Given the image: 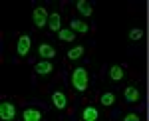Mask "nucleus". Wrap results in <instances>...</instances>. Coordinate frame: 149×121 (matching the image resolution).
I'll return each mask as SVG.
<instances>
[{
	"instance_id": "obj_5",
	"label": "nucleus",
	"mask_w": 149,
	"mask_h": 121,
	"mask_svg": "<svg viewBox=\"0 0 149 121\" xmlns=\"http://www.w3.org/2000/svg\"><path fill=\"white\" fill-rule=\"evenodd\" d=\"M48 16H50V12L44 8V6H36L34 12H32V22H34V26L40 30V28H44V26H48Z\"/></svg>"
},
{
	"instance_id": "obj_9",
	"label": "nucleus",
	"mask_w": 149,
	"mask_h": 121,
	"mask_svg": "<svg viewBox=\"0 0 149 121\" xmlns=\"http://www.w3.org/2000/svg\"><path fill=\"white\" fill-rule=\"evenodd\" d=\"M123 99H125L127 103H137L139 99H141V91H139L137 86H127L123 89Z\"/></svg>"
},
{
	"instance_id": "obj_6",
	"label": "nucleus",
	"mask_w": 149,
	"mask_h": 121,
	"mask_svg": "<svg viewBox=\"0 0 149 121\" xmlns=\"http://www.w3.org/2000/svg\"><path fill=\"white\" fill-rule=\"evenodd\" d=\"M52 72H54V64H52L50 60H40V62H36L34 74L38 77H48Z\"/></svg>"
},
{
	"instance_id": "obj_14",
	"label": "nucleus",
	"mask_w": 149,
	"mask_h": 121,
	"mask_svg": "<svg viewBox=\"0 0 149 121\" xmlns=\"http://www.w3.org/2000/svg\"><path fill=\"white\" fill-rule=\"evenodd\" d=\"M76 10L80 12L81 16L88 18V16H92V14H93V6L90 4V2H86V0H78V2H76Z\"/></svg>"
},
{
	"instance_id": "obj_19",
	"label": "nucleus",
	"mask_w": 149,
	"mask_h": 121,
	"mask_svg": "<svg viewBox=\"0 0 149 121\" xmlns=\"http://www.w3.org/2000/svg\"><path fill=\"white\" fill-rule=\"evenodd\" d=\"M123 119H125V121H139V115H137V113H127Z\"/></svg>"
},
{
	"instance_id": "obj_2",
	"label": "nucleus",
	"mask_w": 149,
	"mask_h": 121,
	"mask_svg": "<svg viewBox=\"0 0 149 121\" xmlns=\"http://www.w3.org/2000/svg\"><path fill=\"white\" fill-rule=\"evenodd\" d=\"M50 101H52V107L58 111H64L68 107V95H66V91L64 89H54L52 91V95H50Z\"/></svg>"
},
{
	"instance_id": "obj_3",
	"label": "nucleus",
	"mask_w": 149,
	"mask_h": 121,
	"mask_svg": "<svg viewBox=\"0 0 149 121\" xmlns=\"http://www.w3.org/2000/svg\"><path fill=\"white\" fill-rule=\"evenodd\" d=\"M0 117L4 121H12L16 117V103L12 101V99H2L0 101Z\"/></svg>"
},
{
	"instance_id": "obj_4",
	"label": "nucleus",
	"mask_w": 149,
	"mask_h": 121,
	"mask_svg": "<svg viewBox=\"0 0 149 121\" xmlns=\"http://www.w3.org/2000/svg\"><path fill=\"white\" fill-rule=\"evenodd\" d=\"M30 48H32V38H30V34L18 36V40H16V54L20 56V58H26V56L30 54Z\"/></svg>"
},
{
	"instance_id": "obj_10",
	"label": "nucleus",
	"mask_w": 149,
	"mask_h": 121,
	"mask_svg": "<svg viewBox=\"0 0 149 121\" xmlns=\"http://www.w3.org/2000/svg\"><path fill=\"white\" fill-rule=\"evenodd\" d=\"M46 28L50 30V32H56V34L62 30V16H60V12H50Z\"/></svg>"
},
{
	"instance_id": "obj_15",
	"label": "nucleus",
	"mask_w": 149,
	"mask_h": 121,
	"mask_svg": "<svg viewBox=\"0 0 149 121\" xmlns=\"http://www.w3.org/2000/svg\"><path fill=\"white\" fill-rule=\"evenodd\" d=\"M125 77V70L121 66H111L109 67V79L111 81H121Z\"/></svg>"
},
{
	"instance_id": "obj_16",
	"label": "nucleus",
	"mask_w": 149,
	"mask_h": 121,
	"mask_svg": "<svg viewBox=\"0 0 149 121\" xmlns=\"http://www.w3.org/2000/svg\"><path fill=\"white\" fill-rule=\"evenodd\" d=\"M58 38H60L62 42H74V40H76V32L68 26V28H62V30L58 32Z\"/></svg>"
},
{
	"instance_id": "obj_17",
	"label": "nucleus",
	"mask_w": 149,
	"mask_h": 121,
	"mask_svg": "<svg viewBox=\"0 0 149 121\" xmlns=\"http://www.w3.org/2000/svg\"><path fill=\"white\" fill-rule=\"evenodd\" d=\"M100 103H102L103 107H111L115 103V93L113 91H105V93H102L100 95Z\"/></svg>"
},
{
	"instance_id": "obj_18",
	"label": "nucleus",
	"mask_w": 149,
	"mask_h": 121,
	"mask_svg": "<svg viewBox=\"0 0 149 121\" xmlns=\"http://www.w3.org/2000/svg\"><path fill=\"white\" fill-rule=\"evenodd\" d=\"M127 36H129V40H131V42H135V40H141V38H143V30H141V28H131Z\"/></svg>"
},
{
	"instance_id": "obj_12",
	"label": "nucleus",
	"mask_w": 149,
	"mask_h": 121,
	"mask_svg": "<svg viewBox=\"0 0 149 121\" xmlns=\"http://www.w3.org/2000/svg\"><path fill=\"white\" fill-rule=\"evenodd\" d=\"M70 28H72L76 34H88V32H90V26H88V22H86V20H80V18L70 20Z\"/></svg>"
},
{
	"instance_id": "obj_11",
	"label": "nucleus",
	"mask_w": 149,
	"mask_h": 121,
	"mask_svg": "<svg viewBox=\"0 0 149 121\" xmlns=\"http://www.w3.org/2000/svg\"><path fill=\"white\" fill-rule=\"evenodd\" d=\"M81 119L84 121H97L100 119V109L95 105H86L81 109Z\"/></svg>"
},
{
	"instance_id": "obj_8",
	"label": "nucleus",
	"mask_w": 149,
	"mask_h": 121,
	"mask_svg": "<svg viewBox=\"0 0 149 121\" xmlns=\"http://www.w3.org/2000/svg\"><path fill=\"white\" fill-rule=\"evenodd\" d=\"M38 56L42 60H54L56 58V48L50 44V42H42L38 46Z\"/></svg>"
},
{
	"instance_id": "obj_1",
	"label": "nucleus",
	"mask_w": 149,
	"mask_h": 121,
	"mask_svg": "<svg viewBox=\"0 0 149 121\" xmlns=\"http://www.w3.org/2000/svg\"><path fill=\"white\" fill-rule=\"evenodd\" d=\"M70 81H72V88L76 89L78 93H84L90 88V72L84 66H78L72 70V76H70Z\"/></svg>"
},
{
	"instance_id": "obj_7",
	"label": "nucleus",
	"mask_w": 149,
	"mask_h": 121,
	"mask_svg": "<svg viewBox=\"0 0 149 121\" xmlns=\"http://www.w3.org/2000/svg\"><path fill=\"white\" fill-rule=\"evenodd\" d=\"M44 117V111L42 107H36V105H28L22 111V121H40Z\"/></svg>"
},
{
	"instance_id": "obj_13",
	"label": "nucleus",
	"mask_w": 149,
	"mask_h": 121,
	"mask_svg": "<svg viewBox=\"0 0 149 121\" xmlns=\"http://www.w3.org/2000/svg\"><path fill=\"white\" fill-rule=\"evenodd\" d=\"M86 54V46H81V44H78V46H74L72 50H68V62H76V60H80L81 56Z\"/></svg>"
}]
</instances>
